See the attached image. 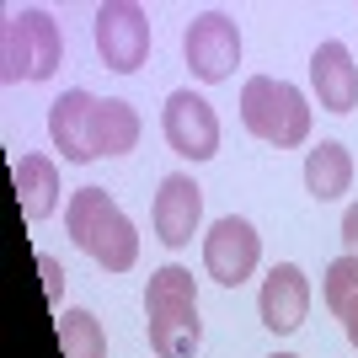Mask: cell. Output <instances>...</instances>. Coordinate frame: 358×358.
I'll list each match as a JSON object with an SVG mask.
<instances>
[{"label":"cell","instance_id":"5","mask_svg":"<svg viewBox=\"0 0 358 358\" xmlns=\"http://www.w3.org/2000/svg\"><path fill=\"white\" fill-rule=\"evenodd\" d=\"M96 54H102L107 70L118 75H134L150 54V16L145 6L134 0H107L96 6Z\"/></svg>","mask_w":358,"mask_h":358},{"label":"cell","instance_id":"17","mask_svg":"<svg viewBox=\"0 0 358 358\" xmlns=\"http://www.w3.org/2000/svg\"><path fill=\"white\" fill-rule=\"evenodd\" d=\"M321 299H327V310H331V315H343L348 305L358 299V257L343 252V257L327 268V278H321Z\"/></svg>","mask_w":358,"mask_h":358},{"label":"cell","instance_id":"4","mask_svg":"<svg viewBox=\"0 0 358 358\" xmlns=\"http://www.w3.org/2000/svg\"><path fill=\"white\" fill-rule=\"evenodd\" d=\"M59 54H64L59 22L43 6L6 11V32H0V70H6V80H48L59 70Z\"/></svg>","mask_w":358,"mask_h":358},{"label":"cell","instance_id":"12","mask_svg":"<svg viewBox=\"0 0 358 358\" xmlns=\"http://www.w3.org/2000/svg\"><path fill=\"white\" fill-rule=\"evenodd\" d=\"M310 86L327 113H353L358 107V64L348 43H321L310 54Z\"/></svg>","mask_w":358,"mask_h":358},{"label":"cell","instance_id":"20","mask_svg":"<svg viewBox=\"0 0 358 358\" xmlns=\"http://www.w3.org/2000/svg\"><path fill=\"white\" fill-rule=\"evenodd\" d=\"M343 327H348V343L358 348V299H353V305H348V310H343Z\"/></svg>","mask_w":358,"mask_h":358},{"label":"cell","instance_id":"16","mask_svg":"<svg viewBox=\"0 0 358 358\" xmlns=\"http://www.w3.org/2000/svg\"><path fill=\"white\" fill-rule=\"evenodd\" d=\"M59 348L64 358H107V331L91 310H64L59 315Z\"/></svg>","mask_w":358,"mask_h":358},{"label":"cell","instance_id":"18","mask_svg":"<svg viewBox=\"0 0 358 358\" xmlns=\"http://www.w3.org/2000/svg\"><path fill=\"white\" fill-rule=\"evenodd\" d=\"M38 273H43V289H48V299H54V305H59V289H64V268L59 262H54V257H38Z\"/></svg>","mask_w":358,"mask_h":358},{"label":"cell","instance_id":"3","mask_svg":"<svg viewBox=\"0 0 358 358\" xmlns=\"http://www.w3.org/2000/svg\"><path fill=\"white\" fill-rule=\"evenodd\" d=\"M241 123H246L257 139L278 145V150L305 145V139H310L305 91L289 86V80H273V75H252V80L241 86Z\"/></svg>","mask_w":358,"mask_h":358},{"label":"cell","instance_id":"21","mask_svg":"<svg viewBox=\"0 0 358 358\" xmlns=\"http://www.w3.org/2000/svg\"><path fill=\"white\" fill-rule=\"evenodd\" d=\"M273 358H294V353H273Z\"/></svg>","mask_w":358,"mask_h":358},{"label":"cell","instance_id":"11","mask_svg":"<svg viewBox=\"0 0 358 358\" xmlns=\"http://www.w3.org/2000/svg\"><path fill=\"white\" fill-rule=\"evenodd\" d=\"M203 220V187H198L187 171H171L161 177V193H155V236L166 246H187Z\"/></svg>","mask_w":358,"mask_h":358},{"label":"cell","instance_id":"15","mask_svg":"<svg viewBox=\"0 0 358 358\" xmlns=\"http://www.w3.org/2000/svg\"><path fill=\"white\" fill-rule=\"evenodd\" d=\"M91 145H96V155H129L139 145V113L129 102H118V96L96 102V134H91Z\"/></svg>","mask_w":358,"mask_h":358},{"label":"cell","instance_id":"9","mask_svg":"<svg viewBox=\"0 0 358 358\" xmlns=\"http://www.w3.org/2000/svg\"><path fill=\"white\" fill-rule=\"evenodd\" d=\"M257 310H262V327L278 331V337L299 331V327H305V315H310V278H305L294 262H278V268L262 278Z\"/></svg>","mask_w":358,"mask_h":358},{"label":"cell","instance_id":"19","mask_svg":"<svg viewBox=\"0 0 358 358\" xmlns=\"http://www.w3.org/2000/svg\"><path fill=\"white\" fill-rule=\"evenodd\" d=\"M343 246H348V257H358V203L343 214Z\"/></svg>","mask_w":358,"mask_h":358},{"label":"cell","instance_id":"6","mask_svg":"<svg viewBox=\"0 0 358 358\" xmlns=\"http://www.w3.org/2000/svg\"><path fill=\"white\" fill-rule=\"evenodd\" d=\"M257 262H262V236L252 230V220L224 214V220L209 224V236H203V268H209L214 284L241 289L257 273Z\"/></svg>","mask_w":358,"mask_h":358},{"label":"cell","instance_id":"1","mask_svg":"<svg viewBox=\"0 0 358 358\" xmlns=\"http://www.w3.org/2000/svg\"><path fill=\"white\" fill-rule=\"evenodd\" d=\"M145 321H150V348L155 358H193L203 343L198 321V284L187 268H155L145 289Z\"/></svg>","mask_w":358,"mask_h":358},{"label":"cell","instance_id":"2","mask_svg":"<svg viewBox=\"0 0 358 358\" xmlns=\"http://www.w3.org/2000/svg\"><path fill=\"white\" fill-rule=\"evenodd\" d=\"M64 230L91 262H102L107 273H129L139 262V236H134V220L102 193V187H80L70 193L64 203Z\"/></svg>","mask_w":358,"mask_h":358},{"label":"cell","instance_id":"14","mask_svg":"<svg viewBox=\"0 0 358 358\" xmlns=\"http://www.w3.org/2000/svg\"><path fill=\"white\" fill-rule=\"evenodd\" d=\"M348 187H353V155H348V145L321 139V145L305 155V193L331 203V198H343Z\"/></svg>","mask_w":358,"mask_h":358},{"label":"cell","instance_id":"8","mask_svg":"<svg viewBox=\"0 0 358 358\" xmlns=\"http://www.w3.org/2000/svg\"><path fill=\"white\" fill-rule=\"evenodd\" d=\"M161 129H166V145L177 150L182 161H209V155H220V118H214V107L203 102L198 91H171V96H166Z\"/></svg>","mask_w":358,"mask_h":358},{"label":"cell","instance_id":"13","mask_svg":"<svg viewBox=\"0 0 358 358\" xmlns=\"http://www.w3.org/2000/svg\"><path fill=\"white\" fill-rule=\"evenodd\" d=\"M16 203H22V220H48L59 209V171L48 155H22L16 161Z\"/></svg>","mask_w":358,"mask_h":358},{"label":"cell","instance_id":"10","mask_svg":"<svg viewBox=\"0 0 358 358\" xmlns=\"http://www.w3.org/2000/svg\"><path fill=\"white\" fill-rule=\"evenodd\" d=\"M48 134H54V150L64 161H75V166L96 161V145H91V134H96V96L70 86L59 102L48 107Z\"/></svg>","mask_w":358,"mask_h":358},{"label":"cell","instance_id":"7","mask_svg":"<svg viewBox=\"0 0 358 358\" xmlns=\"http://www.w3.org/2000/svg\"><path fill=\"white\" fill-rule=\"evenodd\" d=\"M182 54H187V70L198 80H209V86L230 80L241 64V27L224 11H203V16H193V27L182 38Z\"/></svg>","mask_w":358,"mask_h":358}]
</instances>
